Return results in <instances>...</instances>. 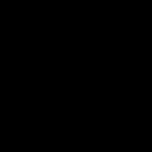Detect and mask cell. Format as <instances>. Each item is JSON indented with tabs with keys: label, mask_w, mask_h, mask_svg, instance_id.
Here are the masks:
<instances>
[]
</instances>
